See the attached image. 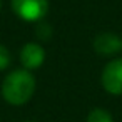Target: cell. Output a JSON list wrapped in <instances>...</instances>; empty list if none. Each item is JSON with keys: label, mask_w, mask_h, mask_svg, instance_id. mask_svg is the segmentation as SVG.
<instances>
[{"label": "cell", "mask_w": 122, "mask_h": 122, "mask_svg": "<svg viewBox=\"0 0 122 122\" xmlns=\"http://www.w3.org/2000/svg\"><path fill=\"white\" fill-rule=\"evenodd\" d=\"M35 77L27 69H15L4 79L2 95L10 105L27 104L35 92Z\"/></svg>", "instance_id": "6da1fadb"}, {"label": "cell", "mask_w": 122, "mask_h": 122, "mask_svg": "<svg viewBox=\"0 0 122 122\" xmlns=\"http://www.w3.org/2000/svg\"><path fill=\"white\" fill-rule=\"evenodd\" d=\"M12 9L25 22H39L49 12V0H12Z\"/></svg>", "instance_id": "7a4b0ae2"}, {"label": "cell", "mask_w": 122, "mask_h": 122, "mask_svg": "<svg viewBox=\"0 0 122 122\" xmlns=\"http://www.w3.org/2000/svg\"><path fill=\"white\" fill-rule=\"evenodd\" d=\"M100 82L104 90L110 95H122V59H112L105 64Z\"/></svg>", "instance_id": "3957f363"}, {"label": "cell", "mask_w": 122, "mask_h": 122, "mask_svg": "<svg viewBox=\"0 0 122 122\" xmlns=\"http://www.w3.org/2000/svg\"><path fill=\"white\" fill-rule=\"evenodd\" d=\"M45 60V50L40 44L37 42H29L22 47L20 50V62L24 69L27 70H35L39 69Z\"/></svg>", "instance_id": "277c9868"}, {"label": "cell", "mask_w": 122, "mask_h": 122, "mask_svg": "<svg viewBox=\"0 0 122 122\" xmlns=\"http://www.w3.org/2000/svg\"><path fill=\"white\" fill-rule=\"evenodd\" d=\"M94 50L102 57L115 55L122 50V39L110 32H102L94 39Z\"/></svg>", "instance_id": "5b68a950"}, {"label": "cell", "mask_w": 122, "mask_h": 122, "mask_svg": "<svg viewBox=\"0 0 122 122\" xmlns=\"http://www.w3.org/2000/svg\"><path fill=\"white\" fill-rule=\"evenodd\" d=\"M87 122H114V117L109 110H105L102 107H95L89 112Z\"/></svg>", "instance_id": "8992f818"}, {"label": "cell", "mask_w": 122, "mask_h": 122, "mask_svg": "<svg viewBox=\"0 0 122 122\" xmlns=\"http://www.w3.org/2000/svg\"><path fill=\"white\" fill-rule=\"evenodd\" d=\"M12 62V57H10V52L5 45L0 44V70H5Z\"/></svg>", "instance_id": "52a82bcc"}, {"label": "cell", "mask_w": 122, "mask_h": 122, "mask_svg": "<svg viewBox=\"0 0 122 122\" xmlns=\"http://www.w3.org/2000/svg\"><path fill=\"white\" fill-rule=\"evenodd\" d=\"M0 7H2V2H0Z\"/></svg>", "instance_id": "ba28073f"}, {"label": "cell", "mask_w": 122, "mask_h": 122, "mask_svg": "<svg viewBox=\"0 0 122 122\" xmlns=\"http://www.w3.org/2000/svg\"><path fill=\"white\" fill-rule=\"evenodd\" d=\"M27 122H32V120H27Z\"/></svg>", "instance_id": "9c48e42d"}]
</instances>
